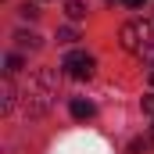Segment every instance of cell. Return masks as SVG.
Wrapping results in <instances>:
<instances>
[{
	"label": "cell",
	"mask_w": 154,
	"mask_h": 154,
	"mask_svg": "<svg viewBox=\"0 0 154 154\" xmlns=\"http://www.w3.org/2000/svg\"><path fill=\"white\" fill-rule=\"evenodd\" d=\"M122 4H125V7H143L147 0H122Z\"/></svg>",
	"instance_id": "cell-12"
},
{
	"label": "cell",
	"mask_w": 154,
	"mask_h": 154,
	"mask_svg": "<svg viewBox=\"0 0 154 154\" xmlns=\"http://www.w3.org/2000/svg\"><path fill=\"white\" fill-rule=\"evenodd\" d=\"M18 68H22V57H18V54H11V57H7V75H14Z\"/></svg>",
	"instance_id": "cell-9"
},
{
	"label": "cell",
	"mask_w": 154,
	"mask_h": 154,
	"mask_svg": "<svg viewBox=\"0 0 154 154\" xmlns=\"http://www.w3.org/2000/svg\"><path fill=\"white\" fill-rule=\"evenodd\" d=\"M118 39L133 57H154V22H129L122 25Z\"/></svg>",
	"instance_id": "cell-2"
},
{
	"label": "cell",
	"mask_w": 154,
	"mask_h": 154,
	"mask_svg": "<svg viewBox=\"0 0 154 154\" xmlns=\"http://www.w3.org/2000/svg\"><path fill=\"white\" fill-rule=\"evenodd\" d=\"M54 97H57L54 72L43 68V72H36V75L29 79V90H25V108H29V115H43V111H50Z\"/></svg>",
	"instance_id": "cell-1"
},
{
	"label": "cell",
	"mask_w": 154,
	"mask_h": 154,
	"mask_svg": "<svg viewBox=\"0 0 154 154\" xmlns=\"http://www.w3.org/2000/svg\"><path fill=\"white\" fill-rule=\"evenodd\" d=\"M151 86H154V68H151Z\"/></svg>",
	"instance_id": "cell-14"
},
{
	"label": "cell",
	"mask_w": 154,
	"mask_h": 154,
	"mask_svg": "<svg viewBox=\"0 0 154 154\" xmlns=\"http://www.w3.org/2000/svg\"><path fill=\"white\" fill-rule=\"evenodd\" d=\"M68 111H72V118H79V122H82V118H93V104H90V100H79V97H75Z\"/></svg>",
	"instance_id": "cell-5"
},
{
	"label": "cell",
	"mask_w": 154,
	"mask_h": 154,
	"mask_svg": "<svg viewBox=\"0 0 154 154\" xmlns=\"http://www.w3.org/2000/svg\"><path fill=\"white\" fill-rule=\"evenodd\" d=\"M36 14H39V11L32 7V4H22V18H36Z\"/></svg>",
	"instance_id": "cell-10"
},
{
	"label": "cell",
	"mask_w": 154,
	"mask_h": 154,
	"mask_svg": "<svg viewBox=\"0 0 154 154\" xmlns=\"http://www.w3.org/2000/svg\"><path fill=\"white\" fill-rule=\"evenodd\" d=\"M14 39H18V47H29V50L39 47V36H36V32H14Z\"/></svg>",
	"instance_id": "cell-7"
},
{
	"label": "cell",
	"mask_w": 154,
	"mask_h": 154,
	"mask_svg": "<svg viewBox=\"0 0 154 154\" xmlns=\"http://www.w3.org/2000/svg\"><path fill=\"white\" fill-rule=\"evenodd\" d=\"M14 108V82H11V75H4V82H0V111H11Z\"/></svg>",
	"instance_id": "cell-4"
},
{
	"label": "cell",
	"mask_w": 154,
	"mask_h": 154,
	"mask_svg": "<svg viewBox=\"0 0 154 154\" xmlns=\"http://www.w3.org/2000/svg\"><path fill=\"white\" fill-rule=\"evenodd\" d=\"M143 111H147V115H154V97H143Z\"/></svg>",
	"instance_id": "cell-11"
},
{
	"label": "cell",
	"mask_w": 154,
	"mask_h": 154,
	"mask_svg": "<svg viewBox=\"0 0 154 154\" xmlns=\"http://www.w3.org/2000/svg\"><path fill=\"white\" fill-rule=\"evenodd\" d=\"M65 14H68L72 22H82V18H86V4H82V0H65Z\"/></svg>",
	"instance_id": "cell-6"
},
{
	"label": "cell",
	"mask_w": 154,
	"mask_h": 154,
	"mask_svg": "<svg viewBox=\"0 0 154 154\" xmlns=\"http://www.w3.org/2000/svg\"><path fill=\"white\" fill-rule=\"evenodd\" d=\"M151 143H154V125H151Z\"/></svg>",
	"instance_id": "cell-13"
},
{
	"label": "cell",
	"mask_w": 154,
	"mask_h": 154,
	"mask_svg": "<svg viewBox=\"0 0 154 154\" xmlns=\"http://www.w3.org/2000/svg\"><path fill=\"white\" fill-rule=\"evenodd\" d=\"M61 68H65L72 79H90V75H93V57L82 54V50H72V54L61 61Z\"/></svg>",
	"instance_id": "cell-3"
},
{
	"label": "cell",
	"mask_w": 154,
	"mask_h": 154,
	"mask_svg": "<svg viewBox=\"0 0 154 154\" xmlns=\"http://www.w3.org/2000/svg\"><path fill=\"white\" fill-rule=\"evenodd\" d=\"M75 29H57V43H75Z\"/></svg>",
	"instance_id": "cell-8"
}]
</instances>
